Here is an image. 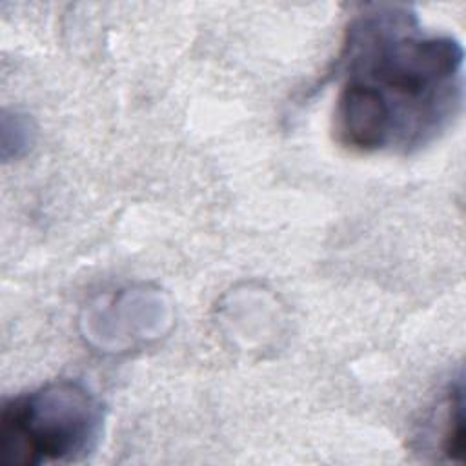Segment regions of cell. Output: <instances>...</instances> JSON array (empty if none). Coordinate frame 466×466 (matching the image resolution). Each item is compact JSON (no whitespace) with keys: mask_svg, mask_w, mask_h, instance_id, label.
Instances as JSON below:
<instances>
[{"mask_svg":"<svg viewBox=\"0 0 466 466\" xmlns=\"http://www.w3.org/2000/svg\"><path fill=\"white\" fill-rule=\"evenodd\" d=\"M333 73L339 91L331 129L351 151H419L462 113V44L424 31L408 5L373 4L357 13Z\"/></svg>","mask_w":466,"mask_h":466,"instance_id":"1","label":"cell"},{"mask_svg":"<svg viewBox=\"0 0 466 466\" xmlns=\"http://www.w3.org/2000/svg\"><path fill=\"white\" fill-rule=\"evenodd\" d=\"M102 430L104 406L86 386L49 382L2 406V461L11 466L76 462L96 450Z\"/></svg>","mask_w":466,"mask_h":466,"instance_id":"2","label":"cell"},{"mask_svg":"<svg viewBox=\"0 0 466 466\" xmlns=\"http://www.w3.org/2000/svg\"><path fill=\"white\" fill-rule=\"evenodd\" d=\"M441 453L451 462H462L464 457V390L461 377L450 384L444 399Z\"/></svg>","mask_w":466,"mask_h":466,"instance_id":"3","label":"cell"}]
</instances>
